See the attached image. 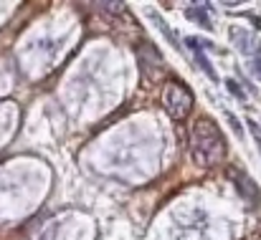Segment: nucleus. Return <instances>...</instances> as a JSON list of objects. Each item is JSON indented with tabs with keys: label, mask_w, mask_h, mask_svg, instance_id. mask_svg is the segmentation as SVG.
<instances>
[{
	"label": "nucleus",
	"mask_w": 261,
	"mask_h": 240,
	"mask_svg": "<svg viewBox=\"0 0 261 240\" xmlns=\"http://www.w3.org/2000/svg\"><path fill=\"white\" fill-rule=\"evenodd\" d=\"M226 139L221 134V129L216 127L213 119L208 116H200L195 119L193 129H190V157L195 164L200 167H213V164H221L226 160Z\"/></svg>",
	"instance_id": "f257e3e1"
},
{
	"label": "nucleus",
	"mask_w": 261,
	"mask_h": 240,
	"mask_svg": "<svg viewBox=\"0 0 261 240\" xmlns=\"http://www.w3.org/2000/svg\"><path fill=\"white\" fill-rule=\"evenodd\" d=\"M163 104H165V111L173 119H185L193 111V94H190V88L185 83L170 81L163 88Z\"/></svg>",
	"instance_id": "f03ea898"
},
{
	"label": "nucleus",
	"mask_w": 261,
	"mask_h": 240,
	"mask_svg": "<svg viewBox=\"0 0 261 240\" xmlns=\"http://www.w3.org/2000/svg\"><path fill=\"white\" fill-rule=\"evenodd\" d=\"M228 174H231V179L236 182V187H239V192L244 195V200H246V202H251V205H254V202H259V195H261L259 187H256V182H254L244 169H231Z\"/></svg>",
	"instance_id": "7ed1b4c3"
},
{
	"label": "nucleus",
	"mask_w": 261,
	"mask_h": 240,
	"mask_svg": "<svg viewBox=\"0 0 261 240\" xmlns=\"http://www.w3.org/2000/svg\"><path fill=\"white\" fill-rule=\"evenodd\" d=\"M185 46H188V48H193L195 61H198V64H200V69L208 74V79L218 81L216 79V74H213V69H211V64H208V61H205V56H203V48H213V43H211V41H203V38H188V41H185Z\"/></svg>",
	"instance_id": "20e7f679"
},
{
	"label": "nucleus",
	"mask_w": 261,
	"mask_h": 240,
	"mask_svg": "<svg viewBox=\"0 0 261 240\" xmlns=\"http://www.w3.org/2000/svg\"><path fill=\"white\" fill-rule=\"evenodd\" d=\"M231 41H233V46H236L244 56H254V53H256V36H254V33L241 31V28H233V31H231Z\"/></svg>",
	"instance_id": "39448f33"
},
{
	"label": "nucleus",
	"mask_w": 261,
	"mask_h": 240,
	"mask_svg": "<svg viewBox=\"0 0 261 240\" xmlns=\"http://www.w3.org/2000/svg\"><path fill=\"white\" fill-rule=\"evenodd\" d=\"M185 18L193 20V23H198V25H203V28H211V18L205 13V5H188Z\"/></svg>",
	"instance_id": "423d86ee"
},
{
	"label": "nucleus",
	"mask_w": 261,
	"mask_h": 240,
	"mask_svg": "<svg viewBox=\"0 0 261 240\" xmlns=\"http://www.w3.org/2000/svg\"><path fill=\"white\" fill-rule=\"evenodd\" d=\"M226 86H228V88L233 91V96H239L241 101L246 99V94H244V88H241V86H239V83H236V81H233V79H231V81H226Z\"/></svg>",
	"instance_id": "0eeeda50"
},
{
	"label": "nucleus",
	"mask_w": 261,
	"mask_h": 240,
	"mask_svg": "<svg viewBox=\"0 0 261 240\" xmlns=\"http://www.w3.org/2000/svg\"><path fill=\"white\" fill-rule=\"evenodd\" d=\"M249 129H251V134H254V139H256V144H259V149H261V129L254 119H249Z\"/></svg>",
	"instance_id": "6e6552de"
},
{
	"label": "nucleus",
	"mask_w": 261,
	"mask_h": 240,
	"mask_svg": "<svg viewBox=\"0 0 261 240\" xmlns=\"http://www.w3.org/2000/svg\"><path fill=\"white\" fill-rule=\"evenodd\" d=\"M251 71H254V76L261 79V51H256V58L251 61Z\"/></svg>",
	"instance_id": "1a4fd4ad"
},
{
	"label": "nucleus",
	"mask_w": 261,
	"mask_h": 240,
	"mask_svg": "<svg viewBox=\"0 0 261 240\" xmlns=\"http://www.w3.org/2000/svg\"><path fill=\"white\" fill-rule=\"evenodd\" d=\"M228 122H231V127H233V129H236V134H239V137H241V124H239V122H236V119H233V116H231V114H228Z\"/></svg>",
	"instance_id": "9d476101"
},
{
	"label": "nucleus",
	"mask_w": 261,
	"mask_h": 240,
	"mask_svg": "<svg viewBox=\"0 0 261 240\" xmlns=\"http://www.w3.org/2000/svg\"><path fill=\"white\" fill-rule=\"evenodd\" d=\"M259 240H261V238H259Z\"/></svg>",
	"instance_id": "9b49d317"
}]
</instances>
